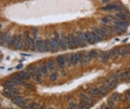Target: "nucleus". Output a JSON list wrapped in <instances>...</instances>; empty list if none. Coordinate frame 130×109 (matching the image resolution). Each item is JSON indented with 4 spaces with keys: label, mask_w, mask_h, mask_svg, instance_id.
<instances>
[{
    "label": "nucleus",
    "mask_w": 130,
    "mask_h": 109,
    "mask_svg": "<svg viewBox=\"0 0 130 109\" xmlns=\"http://www.w3.org/2000/svg\"><path fill=\"white\" fill-rule=\"evenodd\" d=\"M43 107H45V106H39V107H37L36 109H43Z\"/></svg>",
    "instance_id": "de8ad7c7"
},
{
    "label": "nucleus",
    "mask_w": 130,
    "mask_h": 109,
    "mask_svg": "<svg viewBox=\"0 0 130 109\" xmlns=\"http://www.w3.org/2000/svg\"><path fill=\"white\" fill-rule=\"evenodd\" d=\"M18 73L20 75V77H21L23 80H30V79H32L31 76H30V73H29L27 70H21V71H19Z\"/></svg>",
    "instance_id": "5701e85b"
},
{
    "label": "nucleus",
    "mask_w": 130,
    "mask_h": 109,
    "mask_svg": "<svg viewBox=\"0 0 130 109\" xmlns=\"http://www.w3.org/2000/svg\"><path fill=\"white\" fill-rule=\"evenodd\" d=\"M115 17H116L117 19H119V20H128L129 17H130V13H129V11H127V10L125 9L123 11L117 12L116 14H115Z\"/></svg>",
    "instance_id": "9b49d317"
},
{
    "label": "nucleus",
    "mask_w": 130,
    "mask_h": 109,
    "mask_svg": "<svg viewBox=\"0 0 130 109\" xmlns=\"http://www.w3.org/2000/svg\"><path fill=\"white\" fill-rule=\"evenodd\" d=\"M48 109H55V108H52V107H49Z\"/></svg>",
    "instance_id": "603ef678"
},
{
    "label": "nucleus",
    "mask_w": 130,
    "mask_h": 109,
    "mask_svg": "<svg viewBox=\"0 0 130 109\" xmlns=\"http://www.w3.org/2000/svg\"><path fill=\"white\" fill-rule=\"evenodd\" d=\"M28 105H30L29 104V99H27V98H25L22 100L21 102L19 104V107H21V108H23V107H26V106H28Z\"/></svg>",
    "instance_id": "4c0bfd02"
},
{
    "label": "nucleus",
    "mask_w": 130,
    "mask_h": 109,
    "mask_svg": "<svg viewBox=\"0 0 130 109\" xmlns=\"http://www.w3.org/2000/svg\"><path fill=\"white\" fill-rule=\"evenodd\" d=\"M82 52H77V54H72V58H73V66H78L79 64H81V60L84 58Z\"/></svg>",
    "instance_id": "ddd939ff"
},
{
    "label": "nucleus",
    "mask_w": 130,
    "mask_h": 109,
    "mask_svg": "<svg viewBox=\"0 0 130 109\" xmlns=\"http://www.w3.org/2000/svg\"><path fill=\"white\" fill-rule=\"evenodd\" d=\"M2 94H4V96L8 97V98H12L14 96L20 95V91L17 88H4Z\"/></svg>",
    "instance_id": "20e7f679"
},
{
    "label": "nucleus",
    "mask_w": 130,
    "mask_h": 109,
    "mask_svg": "<svg viewBox=\"0 0 130 109\" xmlns=\"http://www.w3.org/2000/svg\"><path fill=\"white\" fill-rule=\"evenodd\" d=\"M29 106H30V109H36L37 107H39V104H38V102L37 101H35V102H31V104L30 105H29Z\"/></svg>",
    "instance_id": "c03bdc74"
},
{
    "label": "nucleus",
    "mask_w": 130,
    "mask_h": 109,
    "mask_svg": "<svg viewBox=\"0 0 130 109\" xmlns=\"http://www.w3.org/2000/svg\"><path fill=\"white\" fill-rule=\"evenodd\" d=\"M58 41L59 39H57V38L52 37L50 38V50H51V52H58L59 51V45H58Z\"/></svg>",
    "instance_id": "6e6552de"
},
{
    "label": "nucleus",
    "mask_w": 130,
    "mask_h": 109,
    "mask_svg": "<svg viewBox=\"0 0 130 109\" xmlns=\"http://www.w3.org/2000/svg\"><path fill=\"white\" fill-rule=\"evenodd\" d=\"M128 55L130 56V47H129V51H128Z\"/></svg>",
    "instance_id": "8fccbe9b"
},
{
    "label": "nucleus",
    "mask_w": 130,
    "mask_h": 109,
    "mask_svg": "<svg viewBox=\"0 0 130 109\" xmlns=\"http://www.w3.org/2000/svg\"><path fill=\"white\" fill-rule=\"evenodd\" d=\"M127 70H128V73H129V76H130V68H129V69H127Z\"/></svg>",
    "instance_id": "09e8293b"
},
{
    "label": "nucleus",
    "mask_w": 130,
    "mask_h": 109,
    "mask_svg": "<svg viewBox=\"0 0 130 109\" xmlns=\"http://www.w3.org/2000/svg\"><path fill=\"white\" fill-rule=\"evenodd\" d=\"M84 91H85V92H87L89 96H91L92 98H97V97H103L101 90H100V88L97 87V86L90 87V88H88V89H86Z\"/></svg>",
    "instance_id": "7ed1b4c3"
},
{
    "label": "nucleus",
    "mask_w": 130,
    "mask_h": 109,
    "mask_svg": "<svg viewBox=\"0 0 130 109\" xmlns=\"http://www.w3.org/2000/svg\"><path fill=\"white\" fill-rule=\"evenodd\" d=\"M23 99H25V98H23V97H22V96H20V95H18V96H14V97H12V98H11V101H12V102H13V104H14V105L19 106V104H20V102H21V101H22V100H23Z\"/></svg>",
    "instance_id": "c85d7f7f"
},
{
    "label": "nucleus",
    "mask_w": 130,
    "mask_h": 109,
    "mask_svg": "<svg viewBox=\"0 0 130 109\" xmlns=\"http://www.w3.org/2000/svg\"><path fill=\"white\" fill-rule=\"evenodd\" d=\"M90 60H91V59H90L89 55H88V54H85V55H84V58H82V60H81V66H82V67L88 66V64H89Z\"/></svg>",
    "instance_id": "c756f323"
},
{
    "label": "nucleus",
    "mask_w": 130,
    "mask_h": 109,
    "mask_svg": "<svg viewBox=\"0 0 130 109\" xmlns=\"http://www.w3.org/2000/svg\"><path fill=\"white\" fill-rule=\"evenodd\" d=\"M110 21H111V19L109 18V17H103V18L101 19V22L105 23V25H108V23H110Z\"/></svg>",
    "instance_id": "58836bf2"
},
{
    "label": "nucleus",
    "mask_w": 130,
    "mask_h": 109,
    "mask_svg": "<svg viewBox=\"0 0 130 109\" xmlns=\"http://www.w3.org/2000/svg\"><path fill=\"white\" fill-rule=\"evenodd\" d=\"M102 84L106 85L107 87H109V89H115V88L117 87V85H118V81H115V80H112L111 78L107 77V78L103 79Z\"/></svg>",
    "instance_id": "1a4fd4ad"
},
{
    "label": "nucleus",
    "mask_w": 130,
    "mask_h": 109,
    "mask_svg": "<svg viewBox=\"0 0 130 109\" xmlns=\"http://www.w3.org/2000/svg\"><path fill=\"white\" fill-rule=\"evenodd\" d=\"M100 10L101 11H115V12H120V11H123L125 10V8L122 7L121 5L119 4H108V5H105L102 6L101 8H100Z\"/></svg>",
    "instance_id": "f257e3e1"
},
{
    "label": "nucleus",
    "mask_w": 130,
    "mask_h": 109,
    "mask_svg": "<svg viewBox=\"0 0 130 109\" xmlns=\"http://www.w3.org/2000/svg\"><path fill=\"white\" fill-rule=\"evenodd\" d=\"M64 59H66V65L68 67L73 66V58H72V54H68L64 55Z\"/></svg>",
    "instance_id": "b1692460"
},
{
    "label": "nucleus",
    "mask_w": 130,
    "mask_h": 109,
    "mask_svg": "<svg viewBox=\"0 0 130 109\" xmlns=\"http://www.w3.org/2000/svg\"><path fill=\"white\" fill-rule=\"evenodd\" d=\"M92 31H94L96 34H98L100 37H102L103 39H105V37H107V35H106V32L102 30V28H98V27H93L92 29H91Z\"/></svg>",
    "instance_id": "a878e982"
},
{
    "label": "nucleus",
    "mask_w": 130,
    "mask_h": 109,
    "mask_svg": "<svg viewBox=\"0 0 130 109\" xmlns=\"http://www.w3.org/2000/svg\"><path fill=\"white\" fill-rule=\"evenodd\" d=\"M78 106H79V109H90V108H91L89 105H87V104H86V102L81 101V100H79Z\"/></svg>",
    "instance_id": "2f4dec72"
},
{
    "label": "nucleus",
    "mask_w": 130,
    "mask_h": 109,
    "mask_svg": "<svg viewBox=\"0 0 130 109\" xmlns=\"http://www.w3.org/2000/svg\"><path fill=\"white\" fill-rule=\"evenodd\" d=\"M13 36H10V35H6V38H5V40H4V42L1 43L2 46H5V47H11V46H13Z\"/></svg>",
    "instance_id": "dca6fc26"
},
{
    "label": "nucleus",
    "mask_w": 130,
    "mask_h": 109,
    "mask_svg": "<svg viewBox=\"0 0 130 109\" xmlns=\"http://www.w3.org/2000/svg\"><path fill=\"white\" fill-rule=\"evenodd\" d=\"M100 28H102V30L106 32V35H107V37H110L111 35L113 34V31L110 29V26H108V25H105V23H102Z\"/></svg>",
    "instance_id": "393cba45"
},
{
    "label": "nucleus",
    "mask_w": 130,
    "mask_h": 109,
    "mask_svg": "<svg viewBox=\"0 0 130 109\" xmlns=\"http://www.w3.org/2000/svg\"><path fill=\"white\" fill-rule=\"evenodd\" d=\"M101 54H102V52H100L99 50H97V49H92V50H90V51L88 52V55H89L90 59H94V58H100Z\"/></svg>",
    "instance_id": "aec40b11"
},
{
    "label": "nucleus",
    "mask_w": 130,
    "mask_h": 109,
    "mask_svg": "<svg viewBox=\"0 0 130 109\" xmlns=\"http://www.w3.org/2000/svg\"><path fill=\"white\" fill-rule=\"evenodd\" d=\"M128 51H129V47L127 46H123L119 48V57H125V56L128 55Z\"/></svg>",
    "instance_id": "bb28decb"
},
{
    "label": "nucleus",
    "mask_w": 130,
    "mask_h": 109,
    "mask_svg": "<svg viewBox=\"0 0 130 109\" xmlns=\"http://www.w3.org/2000/svg\"><path fill=\"white\" fill-rule=\"evenodd\" d=\"M119 77L121 80H126V79H130V76L128 73V70H121L119 71Z\"/></svg>",
    "instance_id": "cd10ccee"
},
{
    "label": "nucleus",
    "mask_w": 130,
    "mask_h": 109,
    "mask_svg": "<svg viewBox=\"0 0 130 109\" xmlns=\"http://www.w3.org/2000/svg\"><path fill=\"white\" fill-rule=\"evenodd\" d=\"M38 66V68H39V70L41 71V73H42L43 76H46V75H48V72H49V69H48V66H47V63H39L37 65Z\"/></svg>",
    "instance_id": "f3484780"
},
{
    "label": "nucleus",
    "mask_w": 130,
    "mask_h": 109,
    "mask_svg": "<svg viewBox=\"0 0 130 109\" xmlns=\"http://www.w3.org/2000/svg\"><path fill=\"white\" fill-rule=\"evenodd\" d=\"M66 42H67V47L69 49H75L77 47V45H76V35L75 34L67 35Z\"/></svg>",
    "instance_id": "423d86ee"
},
{
    "label": "nucleus",
    "mask_w": 130,
    "mask_h": 109,
    "mask_svg": "<svg viewBox=\"0 0 130 109\" xmlns=\"http://www.w3.org/2000/svg\"><path fill=\"white\" fill-rule=\"evenodd\" d=\"M125 100L127 102H130V90H127L125 94Z\"/></svg>",
    "instance_id": "a19ab883"
},
{
    "label": "nucleus",
    "mask_w": 130,
    "mask_h": 109,
    "mask_svg": "<svg viewBox=\"0 0 130 109\" xmlns=\"http://www.w3.org/2000/svg\"><path fill=\"white\" fill-rule=\"evenodd\" d=\"M31 31H32V36L31 37H38V28L37 27L31 28Z\"/></svg>",
    "instance_id": "ea45409f"
},
{
    "label": "nucleus",
    "mask_w": 130,
    "mask_h": 109,
    "mask_svg": "<svg viewBox=\"0 0 130 109\" xmlns=\"http://www.w3.org/2000/svg\"><path fill=\"white\" fill-rule=\"evenodd\" d=\"M85 41L89 45H93V43H97L94 38L92 36V32L91 31H85Z\"/></svg>",
    "instance_id": "f8f14e48"
},
{
    "label": "nucleus",
    "mask_w": 130,
    "mask_h": 109,
    "mask_svg": "<svg viewBox=\"0 0 130 109\" xmlns=\"http://www.w3.org/2000/svg\"><path fill=\"white\" fill-rule=\"evenodd\" d=\"M110 58H111V57H110V54H109L108 51L102 52L101 56H100V63H101V64H106V63H108Z\"/></svg>",
    "instance_id": "412c9836"
},
{
    "label": "nucleus",
    "mask_w": 130,
    "mask_h": 109,
    "mask_svg": "<svg viewBox=\"0 0 130 109\" xmlns=\"http://www.w3.org/2000/svg\"><path fill=\"white\" fill-rule=\"evenodd\" d=\"M111 98L113 99L116 102H118V101H120V100H121V95H120V94H118V92H115L113 95L111 96Z\"/></svg>",
    "instance_id": "f704fd0d"
},
{
    "label": "nucleus",
    "mask_w": 130,
    "mask_h": 109,
    "mask_svg": "<svg viewBox=\"0 0 130 109\" xmlns=\"http://www.w3.org/2000/svg\"><path fill=\"white\" fill-rule=\"evenodd\" d=\"M47 66H48V69L50 71H56V69H57V63H56V60L51 59V58H49L47 60Z\"/></svg>",
    "instance_id": "a211bd4d"
},
{
    "label": "nucleus",
    "mask_w": 130,
    "mask_h": 109,
    "mask_svg": "<svg viewBox=\"0 0 130 109\" xmlns=\"http://www.w3.org/2000/svg\"><path fill=\"white\" fill-rule=\"evenodd\" d=\"M23 87H25V88H27V89H34V88H35V86H34V85H31V84H29V82H25V85H23Z\"/></svg>",
    "instance_id": "79ce46f5"
},
{
    "label": "nucleus",
    "mask_w": 130,
    "mask_h": 109,
    "mask_svg": "<svg viewBox=\"0 0 130 109\" xmlns=\"http://www.w3.org/2000/svg\"><path fill=\"white\" fill-rule=\"evenodd\" d=\"M111 1H113V0H101V4H105V5L107 4L108 5V4H110Z\"/></svg>",
    "instance_id": "a18cd8bd"
},
{
    "label": "nucleus",
    "mask_w": 130,
    "mask_h": 109,
    "mask_svg": "<svg viewBox=\"0 0 130 109\" xmlns=\"http://www.w3.org/2000/svg\"><path fill=\"white\" fill-rule=\"evenodd\" d=\"M109 78H111L112 80H115V81H119V72H113V73H111L110 76H109Z\"/></svg>",
    "instance_id": "72a5a7b5"
},
{
    "label": "nucleus",
    "mask_w": 130,
    "mask_h": 109,
    "mask_svg": "<svg viewBox=\"0 0 130 109\" xmlns=\"http://www.w3.org/2000/svg\"><path fill=\"white\" fill-rule=\"evenodd\" d=\"M110 29L117 35H122L123 32H126V28H121V27H118V26H115V25H111Z\"/></svg>",
    "instance_id": "6ab92c4d"
},
{
    "label": "nucleus",
    "mask_w": 130,
    "mask_h": 109,
    "mask_svg": "<svg viewBox=\"0 0 130 109\" xmlns=\"http://www.w3.org/2000/svg\"><path fill=\"white\" fill-rule=\"evenodd\" d=\"M107 105L109 106V107H111L112 109H115L116 108V101H115L112 98H110V99H108V101H107Z\"/></svg>",
    "instance_id": "c9c22d12"
},
{
    "label": "nucleus",
    "mask_w": 130,
    "mask_h": 109,
    "mask_svg": "<svg viewBox=\"0 0 130 109\" xmlns=\"http://www.w3.org/2000/svg\"><path fill=\"white\" fill-rule=\"evenodd\" d=\"M12 39H13V48L14 49H20L21 47H23L25 38H23L22 35H14Z\"/></svg>",
    "instance_id": "39448f33"
},
{
    "label": "nucleus",
    "mask_w": 130,
    "mask_h": 109,
    "mask_svg": "<svg viewBox=\"0 0 130 109\" xmlns=\"http://www.w3.org/2000/svg\"><path fill=\"white\" fill-rule=\"evenodd\" d=\"M126 109H130V106H127V108Z\"/></svg>",
    "instance_id": "3c124183"
},
{
    "label": "nucleus",
    "mask_w": 130,
    "mask_h": 109,
    "mask_svg": "<svg viewBox=\"0 0 130 109\" xmlns=\"http://www.w3.org/2000/svg\"><path fill=\"white\" fill-rule=\"evenodd\" d=\"M38 51L39 52H49V51H51V50H50V38L49 39L43 40V43L39 47V48H38Z\"/></svg>",
    "instance_id": "0eeeda50"
},
{
    "label": "nucleus",
    "mask_w": 130,
    "mask_h": 109,
    "mask_svg": "<svg viewBox=\"0 0 130 109\" xmlns=\"http://www.w3.org/2000/svg\"><path fill=\"white\" fill-rule=\"evenodd\" d=\"M99 88H100V90H101V92H102L103 97H105L106 95H107V94L109 92V90H110V89H109V87H107V86H106V85H103V84L100 85Z\"/></svg>",
    "instance_id": "7c9ffc66"
},
{
    "label": "nucleus",
    "mask_w": 130,
    "mask_h": 109,
    "mask_svg": "<svg viewBox=\"0 0 130 109\" xmlns=\"http://www.w3.org/2000/svg\"><path fill=\"white\" fill-rule=\"evenodd\" d=\"M91 32H92V36H93V38H94V40H96V42H101V41L103 40V38L100 37L98 34H96V32L92 31V30H91Z\"/></svg>",
    "instance_id": "473e14b6"
},
{
    "label": "nucleus",
    "mask_w": 130,
    "mask_h": 109,
    "mask_svg": "<svg viewBox=\"0 0 130 109\" xmlns=\"http://www.w3.org/2000/svg\"><path fill=\"white\" fill-rule=\"evenodd\" d=\"M58 76H59L58 72H57V71H54V72L51 73V75L49 76V78H50V80H51V81H56V80L58 79Z\"/></svg>",
    "instance_id": "e433bc0d"
},
{
    "label": "nucleus",
    "mask_w": 130,
    "mask_h": 109,
    "mask_svg": "<svg viewBox=\"0 0 130 109\" xmlns=\"http://www.w3.org/2000/svg\"><path fill=\"white\" fill-rule=\"evenodd\" d=\"M108 52L110 54V57L111 58H115V59H118L119 58V48H112L110 50H108Z\"/></svg>",
    "instance_id": "4be33fe9"
},
{
    "label": "nucleus",
    "mask_w": 130,
    "mask_h": 109,
    "mask_svg": "<svg viewBox=\"0 0 130 109\" xmlns=\"http://www.w3.org/2000/svg\"><path fill=\"white\" fill-rule=\"evenodd\" d=\"M56 63H57V65L59 66V68H61V69H64V67L67 66L66 65V59H64V56L62 55H58L57 57H56Z\"/></svg>",
    "instance_id": "9d476101"
},
{
    "label": "nucleus",
    "mask_w": 130,
    "mask_h": 109,
    "mask_svg": "<svg viewBox=\"0 0 130 109\" xmlns=\"http://www.w3.org/2000/svg\"><path fill=\"white\" fill-rule=\"evenodd\" d=\"M29 35H30V30H29V29H26L25 31H23V34H22V36H23V38H28V37H30L29 36Z\"/></svg>",
    "instance_id": "37998d69"
},
{
    "label": "nucleus",
    "mask_w": 130,
    "mask_h": 109,
    "mask_svg": "<svg viewBox=\"0 0 130 109\" xmlns=\"http://www.w3.org/2000/svg\"><path fill=\"white\" fill-rule=\"evenodd\" d=\"M22 67H23V66H22L21 64H20V65H18V66L16 67V69H18V70H19V69H22Z\"/></svg>",
    "instance_id": "49530a36"
},
{
    "label": "nucleus",
    "mask_w": 130,
    "mask_h": 109,
    "mask_svg": "<svg viewBox=\"0 0 130 109\" xmlns=\"http://www.w3.org/2000/svg\"><path fill=\"white\" fill-rule=\"evenodd\" d=\"M113 25L115 26H118V27H121V28H128L129 27V21L128 20H119V19H117V18H115V20H113Z\"/></svg>",
    "instance_id": "4468645a"
},
{
    "label": "nucleus",
    "mask_w": 130,
    "mask_h": 109,
    "mask_svg": "<svg viewBox=\"0 0 130 109\" xmlns=\"http://www.w3.org/2000/svg\"><path fill=\"white\" fill-rule=\"evenodd\" d=\"M2 86H4V88H16L17 86H18V84H17L16 81H13L12 79L8 78V79H6V80L4 81Z\"/></svg>",
    "instance_id": "2eb2a0df"
},
{
    "label": "nucleus",
    "mask_w": 130,
    "mask_h": 109,
    "mask_svg": "<svg viewBox=\"0 0 130 109\" xmlns=\"http://www.w3.org/2000/svg\"><path fill=\"white\" fill-rule=\"evenodd\" d=\"M78 97H79V100L86 102V104L89 105L90 107H93L94 106V99L91 96L88 95L87 92H85V91H80V92L78 94Z\"/></svg>",
    "instance_id": "f03ea898"
}]
</instances>
